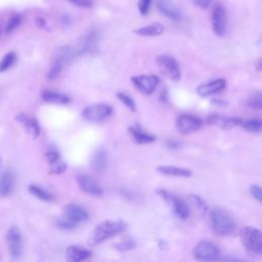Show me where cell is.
<instances>
[{
  "label": "cell",
  "mask_w": 262,
  "mask_h": 262,
  "mask_svg": "<svg viewBox=\"0 0 262 262\" xmlns=\"http://www.w3.org/2000/svg\"><path fill=\"white\" fill-rule=\"evenodd\" d=\"M127 227V224L122 220H106L95 226L92 234L88 239L90 246H96L103 243L105 239L118 235L123 232Z\"/></svg>",
  "instance_id": "1"
},
{
  "label": "cell",
  "mask_w": 262,
  "mask_h": 262,
  "mask_svg": "<svg viewBox=\"0 0 262 262\" xmlns=\"http://www.w3.org/2000/svg\"><path fill=\"white\" fill-rule=\"evenodd\" d=\"M239 237L249 255L253 257H260L262 255V234L258 228L246 226L241 230Z\"/></svg>",
  "instance_id": "2"
},
{
  "label": "cell",
  "mask_w": 262,
  "mask_h": 262,
  "mask_svg": "<svg viewBox=\"0 0 262 262\" xmlns=\"http://www.w3.org/2000/svg\"><path fill=\"white\" fill-rule=\"evenodd\" d=\"M212 229L219 235H229L235 229V223L232 217L221 209H214L210 213Z\"/></svg>",
  "instance_id": "3"
},
{
  "label": "cell",
  "mask_w": 262,
  "mask_h": 262,
  "mask_svg": "<svg viewBox=\"0 0 262 262\" xmlns=\"http://www.w3.org/2000/svg\"><path fill=\"white\" fill-rule=\"evenodd\" d=\"M157 193L162 200H164L168 204V206L173 211L176 217L182 220H185L189 217V209L182 200H180L179 198H177L176 195H174L173 193L169 192L164 188L157 189Z\"/></svg>",
  "instance_id": "4"
},
{
  "label": "cell",
  "mask_w": 262,
  "mask_h": 262,
  "mask_svg": "<svg viewBox=\"0 0 262 262\" xmlns=\"http://www.w3.org/2000/svg\"><path fill=\"white\" fill-rule=\"evenodd\" d=\"M192 256L201 261H217L220 259V251L215 244L203 241L193 248Z\"/></svg>",
  "instance_id": "5"
},
{
  "label": "cell",
  "mask_w": 262,
  "mask_h": 262,
  "mask_svg": "<svg viewBox=\"0 0 262 262\" xmlns=\"http://www.w3.org/2000/svg\"><path fill=\"white\" fill-rule=\"evenodd\" d=\"M112 113L113 108L111 105L106 103H96L85 107L82 112V116L89 122H101L110 117Z\"/></svg>",
  "instance_id": "6"
},
{
  "label": "cell",
  "mask_w": 262,
  "mask_h": 262,
  "mask_svg": "<svg viewBox=\"0 0 262 262\" xmlns=\"http://www.w3.org/2000/svg\"><path fill=\"white\" fill-rule=\"evenodd\" d=\"M6 242L12 259H18L23 251V237L17 226H11L6 233Z\"/></svg>",
  "instance_id": "7"
},
{
  "label": "cell",
  "mask_w": 262,
  "mask_h": 262,
  "mask_svg": "<svg viewBox=\"0 0 262 262\" xmlns=\"http://www.w3.org/2000/svg\"><path fill=\"white\" fill-rule=\"evenodd\" d=\"M211 20L214 33L219 37L224 36L226 33V10L222 4H215L211 14Z\"/></svg>",
  "instance_id": "8"
},
{
  "label": "cell",
  "mask_w": 262,
  "mask_h": 262,
  "mask_svg": "<svg viewBox=\"0 0 262 262\" xmlns=\"http://www.w3.org/2000/svg\"><path fill=\"white\" fill-rule=\"evenodd\" d=\"M157 62L162 69L163 73L173 81H178L181 77L180 69L176 59L170 55H159Z\"/></svg>",
  "instance_id": "9"
},
{
  "label": "cell",
  "mask_w": 262,
  "mask_h": 262,
  "mask_svg": "<svg viewBox=\"0 0 262 262\" xmlns=\"http://www.w3.org/2000/svg\"><path fill=\"white\" fill-rule=\"evenodd\" d=\"M203 125V121L192 115H180L176 119V128L181 134H189L198 131Z\"/></svg>",
  "instance_id": "10"
},
{
  "label": "cell",
  "mask_w": 262,
  "mask_h": 262,
  "mask_svg": "<svg viewBox=\"0 0 262 262\" xmlns=\"http://www.w3.org/2000/svg\"><path fill=\"white\" fill-rule=\"evenodd\" d=\"M134 86L144 94H151L159 85L160 79L156 75H140L131 78Z\"/></svg>",
  "instance_id": "11"
},
{
  "label": "cell",
  "mask_w": 262,
  "mask_h": 262,
  "mask_svg": "<svg viewBox=\"0 0 262 262\" xmlns=\"http://www.w3.org/2000/svg\"><path fill=\"white\" fill-rule=\"evenodd\" d=\"M15 120L24 127L26 132L30 134L33 138H37L41 134V128L38 121L27 114L20 113L15 116Z\"/></svg>",
  "instance_id": "12"
},
{
  "label": "cell",
  "mask_w": 262,
  "mask_h": 262,
  "mask_svg": "<svg viewBox=\"0 0 262 262\" xmlns=\"http://www.w3.org/2000/svg\"><path fill=\"white\" fill-rule=\"evenodd\" d=\"M207 123L209 125L217 126L222 129H231L236 126H239L242 123V120L238 118H232V117H226L219 114H211L207 118Z\"/></svg>",
  "instance_id": "13"
},
{
  "label": "cell",
  "mask_w": 262,
  "mask_h": 262,
  "mask_svg": "<svg viewBox=\"0 0 262 262\" xmlns=\"http://www.w3.org/2000/svg\"><path fill=\"white\" fill-rule=\"evenodd\" d=\"M225 86H226V81L224 79H216V80L201 84L196 88V92L200 96H209L222 91L225 88Z\"/></svg>",
  "instance_id": "14"
},
{
  "label": "cell",
  "mask_w": 262,
  "mask_h": 262,
  "mask_svg": "<svg viewBox=\"0 0 262 262\" xmlns=\"http://www.w3.org/2000/svg\"><path fill=\"white\" fill-rule=\"evenodd\" d=\"M157 8L161 14L174 21H179L181 19L180 11L171 0H157Z\"/></svg>",
  "instance_id": "15"
},
{
  "label": "cell",
  "mask_w": 262,
  "mask_h": 262,
  "mask_svg": "<svg viewBox=\"0 0 262 262\" xmlns=\"http://www.w3.org/2000/svg\"><path fill=\"white\" fill-rule=\"evenodd\" d=\"M78 183L80 188L90 195L100 196L103 193L102 188L88 175H80L78 177Z\"/></svg>",
  "instance_id": "16"
},
{
  "label": "cell",
  "mask_w": 262,
  "mask_h": 262,
  "mask_svg": "<svg viewBox=\"0 0 262 262\" xmlns=\"http://www.w3.org/2000/svg\"><path fill=\"white\" fill-rule=\"evenodd\" d=\"M64 216L67 219L79 223L88 219V213L79 205L69 204L64 207Z\"/></svg>",
  "instance_id": "17"
},
{
  "label": "cell",
  "mask_w": 262,
  "mask_h": 262,
  "mask_svg": "<svg viewBox=\"0 0 262 262\" xmlns=\"http://www.w3.org/2000/svg\"><path fill=\"white\" fill-rule=\"evenodd\" d=\"M128 133L132 137L133 141L138 144H146V143L154 142L156 140V137L154 135H150L144 132L138 125L130 126L128 128Z\"/></svg>",
  "instance_id": "18"
},
{
  "label": "cell",
  "mask_w": 262,
  "mask_h": 262,
  "mask_svg": "<svg viewBox=\"0 0 262 262\" xmlns=\"http://www.w3.org/2000/svg\"><path fill=\"white\" fill-rule=\"evenodd\" d=\"M67 254V259L71 262H79V261H84L87 260L91 256V252L79 248L77 246H69L66 251Z\"/></svg>",
  "instance_id": "19"
},
{
  "label": "cell",
  "mask_w": 262,
  "mask_h": 262,
  "mask_svg": "<svg viewBox=\"0 0 262 262\" xmlns=\"http://www.w3.org/2000/svg\"><path fill=\"white\" fill-rule=\"evenodd\" d=\"M41 98L50 103H57V104H67L70 102V97L66 94L50 91V90H43L41 92Z\"/></svg>",
  "instance_id": "20"
},
{
  "label": "cell",
  "mask_w": 262,
  "mask_h": 262,
  "mask_svg": "<svg viewBox=\"0 0 262 262\" xmlns=\"http://www.w3.org/2000/svg\"><path fill=\"white\" fill-rule=\"evenodd\" d=\"M158 172L168 176H176V177H190L191 171L185 168L175 167V166H159L157 168Z\"/></svg>",
  "instance_id": "21"
},
{
  "label": "cell",
  "mask_w": 262,
  "mask_h": 262,
  "mask_svg": "<svg viewBox=\"0 0 262 262\" xmlns=\"http://www.w3.org/2000/svg\"><path fill=\"white\" fill-rule=\"evenodd\" d=\"M164 32V27L160 23H154L141 28H138L134 30V33L139 36H144V37H154V36H159Z\"/></svg>",
  "instance_id": "22"
},
{
  "label": "cell",
  "mask_w": 262,
  "mask_h": 262,
  "mask_svg": "<svg viewBox=\"0 0 262 262\" xmlns=\"http://www.w3.org/2000/svg\"><path fill=\"white\" fill-rule=\"evenodd\" d=\"M13 185V176L9 171L4 172L0 177V196L4 198L10 194Z\"/></svg>",
  "instance_id": "23"
},
{
  "label": "cell",
  "mask_w": 262,
  "mask_h": 262,
  "mask_svg": "<svg viewBox=\"0 0 262 262\" xmlns=\"http://www.w3.org/2000/svg\"><path fill=\"white\" fill-rule=\"evenodd\" d=\"M91 166L95 171H102L106 166V152L103 148H98L91 158Z\"/></svg>",
  "instance_id": "24"
},
{
  "label": "cell",
  "mask_w": 262,
  "mask_h": 262,
  "mask_svg": "<svg viewBox=\"0 0 262 262\" xmlns=\"http://www.w3.org/2000/svg\"><path fill=\"white\" fill-rule=\"evenodd\" d=\"M29 191L31 194H33L37 199L44 201V202H52L54 200V196L49 191H47L46 189H44L36 184H30Z\"/></svg>",
  "instance_id": "25"
},
{
  "label": "cell",
  "mask_w": 262,
  "mask_h": 262,
  "mask_svg": "<svg viewBox=\"0 0 262 262\" xmlns=\"http://www.w3.org/2000/svg\"><path fill=\"white\" fill-rule=\"evenodd\" d=\"M15 61H16L15 52H13V51L7 52L0 60V73L6 72L8 69H10L14 64Z\"/></svg>",
  "instance_id": "26"
},
{
  "label": "cell",
  "mask_w": 262,
  "mask_h": 262,
  "mask_svg": "<svg viewBox=\"0 0 262 262\" xmlns=\"http://www.w3.org/2000/svg\"><path fill=\"white\" fill-rule=\"evenodd\" d=\"M241 125L244 129L249 130L251 132H260L262 122L259 119H250V120H247V121H244V122L242 121Z\"/></svg>",
  "instance_id": "27"
},
{
  "label": "cell",
  "mask_w": 262,
  "mask_h": 262,
  "mask_svg": "<svg viewBox=\"0 0 262 262\" xmlns=\"http://www.w3.org/2000/svg\"><path fill=\"white\" fill-rule=\"evenodd\" d=\"M188 202L201 213L206 212L207 210V206L205 201L198 194H189L188 195Z\"/></svg>",
  "instance_id": "28"
},
{
  "label": "cell",
  "mask_w": 262,
  "mask_h": 262,
  "mask_svg": "<svg viewBox=\"0 0 262 262\" xmlns=\"http://www.w3.org/2000/svg\"><path fill=\"white\" fill-rule=\"evenodd\" d=\"M21 23V15L18 13L13 14L7 21L6 26H5V33L6 34H10L12 33Z\"/></svg>",
  "instance_id": "29"
},
{
  "label": "cell",
  "mask_w": 262,
  "mask_h": 262,
  "mask_svg": "<svg viewBox=\"0 0 262 262\" xmlns=\"http://www.w3.org/2000/svg\"><path fill=\"white\" fill-rule=\"evenodd\" d=\"M45 158L49 164V166L59 162L60 159V154L59 151L54 147V146H49L45 152Z\"/></svg>",
  "instance_id": "30"
},
{
  "label": "cell",
  "mask_w": 262,
  "mask_h": 262,
  "mask_svg": "<svg viewBox=\"0 0 262 262\" xmlns=\"http://www.w3.org/2000/svg\"><path fill=\"white\" fill-rule=\"evenodd\" d=\"M135 246H136V243L132 238H125L123 241H120V242L114 244V248L121 252L132 250L135 248Z\"/></svg>",
  "instance_id": "31"
},
{
  "label": "cell",
  "mask_w": 262,
  "mask_h": 262,
  "mask_svg": "<svg viewBox=\"0 0 262 262\" xmlns=\"http://www.w3.org/2000/svg\"><path fill=\"white\" fill-rule=\"evenodd\" d=\"M117 97L128 110H130L131 112H135V110H136L135 102L129 95H127L124 92H119V93H117Z\"/></svg>",
  "instance_id": "32"
},
{
  "label": "cell",
  "mask_w": 262,
  "mask_h": 262,
  "mask_svg": "<svg viewBox=\"0 0 262 262\" xmlns=\"http://www.w3.org/2000/svg\"><path fill=\"white\" fill-rule=\"evenodd\" d=\"M62 66L63 64L59 60L54 59L52 64H51V67H50V69H49V71H48V74H47L48 79H55L59 75V73H60V71L62 69Z\"/></svg>",
  "instance_id": "33"
},
{
  "label": "cell",
  "mask_w": 262,
  "mask_h": 262,
  "mask_svg": "<svg viewBox=\"0 0 262 262\" xmlns=\"http://www.w3.org/2000/svg\"><path fill=\"white\" fill-rule=\"evenodd\" d=\"M248 105L255 110H261L262 107V95L260 92L252 95L248 100Z\"/></svg>",
  "instance_id": "34"
},
{
  "label": "cell",
  "mask_w": 262,
  "mask_h": 262,
  "mask_svg": "<svg viewBox=\"0 0 262 262\" xmlns=\"http://www.w3.org/2000/svg\"><path fill=\"white\" fill-rule=\"evenodd\" d=\"M67 170V164L63 161H59L53 165L50 166L49 168V173L50 174H61Z\"/></svg>",
  "instance_id": "35"
},
{
  "label": "cell",
  "mask_w": 262,
  "mask_h": 262,
  "mask_svg": "<svg viewBox=\"0 0 262 262\" xmlns=\"http://www.w3.org/2000/svg\"><path fill=\"white\" fill-rule=\"evenodd\" d=\"M151 4V0H139L138 1V10L141 15H147L149 11V7Z\"/></svg>",
  "instance_id": "36"
},
{
  "label": "cell",
  "mask_w": 262,
  "mask_h": 262,
  "mask_svg": "<svg viewBox=\"0 0 262 262\" xmlns=\"http://www.w3.org/2000/svg\"><path fill=\"white\" fill-rule=\"evenodd\" d=\"M56 224L61 229H72V228H74L77 225V223H75V222H73V221H71V220H69L67 218L66 219L57 220Z\"/></svg>",
  "instance_id": "37"
},
{
  "label": "cell",
  "mask_w": 262,
  "mask_h": 262,
  "mask_svg": "<svg viewBox=\"0 0 262 262\" xmlns=\"http://www.w3.org/2000/svg\"><path fill=\"white\" fill-rule=\"evenodd\" d=\"M72 4L78 6V7H82V8H90L93 5V1L92 0H69Z\"/></svg>",
  "instance_id": "38"
},
{
  "label": "cell",
  "mask_w": 262,
  "mask_h": 262,
  "mask_svg": "<svg viewBox=\"0 0 262 262\" xmlns=\"http://www.w3.org/2000/svg\"><path fill=\"white\" fill-rule=\"evenodd\" d=\"M250 193L254 199H256L258 202H262V192L261 188L258 185H252L250 187Z\"/></svg>",
  "instance_id": "39"
},
{
  "label": "cell",
  "mask_w": 262,
  "mask_h": 262,
  "mask_svg": "<svg viewBox=\"0 0 262 262\" xmlns=\"http://www.w3.org/2000/svg\"><path fill=\"white\" fill-rule=\"evenodd\" d=\"M193 4L200 8H207L211 5L212 0H192Z\"/></svg>",
  "instance_id": "40"
},
{
  "label": "cell",
  "mask_w": 262,
  "mask_h": 262,
  "mask_svg": "<svg viewBox=\"0 0 262 262\" xmlns=\"http://www.w3.org/2000/svg\"><path fill=\"white\" fill-rule=\"evenodd\" d=\"M166 145H167V147H169L171 149H178L181 146L180 142L177 140H174V139H168L166 141Z\"/></svg>",
  "instance_id": "41"
},
{
  "label": "cell",
  "mask_w": 262,
  "mask_h": 262,
  "mask_svg": "<svg viewBox=\"0 0 262 262\" xmlns=\"http://www.w3.org/2000/svg\"><path fill=\"white\" fill-rule=\"evenodd\" d=\"M36 24L40 28H44L45 27V20L43 18H41V17H37L36 18Z\"/></svg>",
  "instance_id": "42"
},
{
  "label": "cell",
  "mask_w": 262,
  "mask_h": 262,
  "mask_svg": "<svg viewBox=\"0 0 262 262\" xmlns=\"http://www.w3.org/2000/svg\"><path fill=\"white\" fill-rule=\"evenodd\" d=\"M160 98H161L162 101H166V100H167V90H166V89H164V90L162 91Z\"/></svg>",
  "instance_id": "43"
},
{
  "label": "cell",
  "mask_w": 262,
  "mask_h": 262,
  "mask_svg": "<svg viewBox=\"0 0 262 262\" xmlns=\"http://www.w3.org/2000/svg\"><path fill=\"white\" fill-rule=\"evenodd\" d=\"M2 170V161H1V158H0V171Z\"/></svg>",
  "instance_id": "44"
},
{
  "label": "cell",
  "mask_w": 262,
  "mask_h": 262,
  "mask_svg": "<svg viewBox=\"0 0 262 262\" xmlns=\"http://www.w3.org/2000/svg\"><path fill=\"white\" fill-rule=\"evenodd\" d=\"M0 34H1V29H0Z\"/></svg>",
  "instance_id": "45"
}]
</instances>
